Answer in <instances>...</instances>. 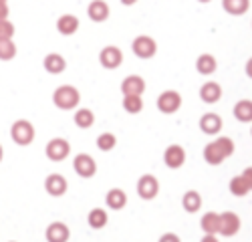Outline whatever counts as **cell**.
Listing matches in <instances>:
<instances>
[{
	"instance_id": "obj_25",
	"label": "cell",
	"mask_w": 252,
	"mask_h": 242,
	"mask_svg": "<svg viewBox=\"0 0 252 242\" xmlns=\"http://www.w3.org/2000/svg\"><path fill=\"white\" fill-rule=\"evenodd\" d=\"M222 8L232 16H242L250 8V0H222Z\"/></svg>"
},
{
	"instance_id": "obj_19",
	"label": "cell",
	"mask_w": 252,
	"mask_h": 242,
	"mask_svg": "<svg viewBox=\"0 0 252 242\" xmlns=\"http://www.w3.org/2000/svg\"><path fill=\"white\" fill-rule=\"evenodd\" d=\"M218 69V60L214 59V55H210V53H204L196 59V71L200 75H214Z\"/></svg>"
},
{
	"instance_id": "obj_43",
	"label": "cell",
	"mask_w": 252,
	"mask_h": 242,
	"mask_svg": "<svg viewBox=\"0 0 252 242\" xmlns=\"http://www.w3.org/2000/svg\"><path fill=\"white\" fill-rule=\"evenodd\" d=\"M250 135H252V129H250Z\"/></svg>"
},
{
	"instance_id": "obj_41",
	"label": "cell",
	"mask_w": 252,
	"mask_h": 242,
	"mask_svg": "<svg viewBox=\"0 0 252 242\" xmlns=\"http://www.w3.org/2000/svg\"><path fill=\"white\" fill-rule=\"evenodd\" d=\"M198 2H202V4H208V2H212V0H198Z\"/></svg>"
},
{
	"instance_id": "obj_39",
	"label": "cell",
	"mask_w": 252,
	"mask_h": 242,
	"mask_svg": "<svg viewBox=\"0 0 252 242\" xmlns=\"http://www.w3.org/2000/svg\"><path fill=\"white\" fill-rule=\"evenodd\" d=\"M135 2H137V0H121V4H125V6H131Z\"/></svg>"
},
{
	"instance_id": "obj_30",
	"label": "cell",
	"mask_w": 252,
	"mask_h": 242,
	"mask_svg": "<svg viewBox=\"0 0 252 242\" xmlns=\"http://www.w3.org/2000/svg\"><path fill=\"white\" fill-rule=\"evenodd\" d=\"M16 57V45L12 38H0V60H12Z\"/></svg>"
},
{
	"instance_id": "obj_5",
	"label": "cell",
	"mask_w": 252,
	"mask_h": 242,
	"mask_svg": "<svg viewBox=\"0 0 252 242\" xmlns=\"http://www.w3.org/2000/svg\"><path fill=\"white\" fill-rule=\"evenodd\" d=\"M99 63H101L103 69H107V71L117 69V67L123 63V53H121V49L115 47V45L103 47L101 53H99Z\"/></svg>"
},
{
	"instance_id": "obj_7",
	"label": "cell",
	"mask_w": 252,
	"mask_h": 242,
	"mask_svg": "<svg viewBox=\"0 0 252 242\" xmlns=\"http://www.w3.org/2000/svg\"><path fill=\"white\" fill-rule=\"evenodd\" d=\"M159 194V182L152 174H143L137 180V196L143 200H154Z\"/></svg>"
},
{
	"instance_id": "obj_12",
	"label": "cell",
	"mask_w": 252,
	"mask_h": 242,
	"mask_svg": "<svg viewBox=\"0 0 252 242\" xmlns=\"http://www.w3.org/2000/svg\"><path fill=\"white\" fill-rule=\"evenodd\" d=\"M224 125V119L218 115V113H204L200 117V129L206 133V135H218L220 129Z\"/></svg>"
},
{
	"instance_id": "obj_14",
	"label": "cell",
	"mask_w": 252,
	"mask_h": 242,
	"mask_svg": "<svg viewBox=\"0 0 252 242\" xmlns=\"http://www.w3.org/2000/svg\"><path fill=\"white\" fill-rule=\"evenodd\" d=\"M87 14H89V18L93 20V23H103V20L109 18L111 8L105 0H91L89 6H87Z\"/></svg>"
},
{
	"instance_id": "obj_44",
	"label": "cell",
	"mask_w": 252,
	"mask_h": 242,
	"mask_svg": "<svg viewBox=\"0 0 252 242\" xmlns=\"http://www.w3.org/2000/svg\"><path fill=\"white\" fill-rule=\"evenodd\" d=\"M12 242H14V240H12Z\"/></svg>"
},
{
	"instance_id": "obj_13",
	"label": "cell",
	"mask_w": 252,
	"mask_h": 242,
	"mask_svg": "<svg viewBox=\"0 0 252 242\" xmlns=\"http://www.w3.org/2000/svg\"><path fill=\"white\" fill-rule=\"evenodd\" d=\"M45 238H47V242H69L71 230L65 222H53V224L47 226Z\"/></svg>"
},
{
	"instance_id": "obj_38",
	"label": "cell",
	"mask_w": 252,
	"mask_h": 242,
	"mask_svg": "<svg viewBox=\"0 0 252 242\" xmlns=\"http://www.w3.org/2000/svg\"><path fill=\"white\" fill-rule=\"evenodd\" d=\"M200 242H218V238H216L214 234H206V236H204Z\"/></svg>"
},
{
	"instance_id": "obj_23",
	"label": "cell",
	"mask_w": 252,
	"mask_h": 242,
	"mask_svg": "<svg viewBox=\"0 0 252 242\" xmlns=\"http://www.w3.org/2000/svg\"><path fill=\"white\" fill-rule=\"evenodd\" d=\"M200 228L204 230V234H218L220 232V214L206 212L200 220Z\"/></svg>"
},
{
	"instance_id": "obj_1",
	"label": "cell",
	"mask_w": 252,
	"mask_h": 242,
	"mask_svg": "<svg viewBox=\"0 0 252 242\" xmlns=\"http://www.w3.org/2000/svg\"><path fill=\"white\" fill-rule=\"evenodd\" d=\"M53 103H55V107H59L63 111L75 109L81 103V93L73 85H61L53 93Z\"/></svg>"
},
{
	"instance_id": "obj_40",
	"label": "cell",
	"mask_w": 252,
	"mask_h": 242,
	"mask_svg": "<svg viewBox=\"0 0 252 242\" xmlns=\"http://www.w3.org/2000/svg\"><path fill=\"white\" fill-rule=\"evenodd\" d=\"M2 155H4V150H2V146H0V161H2Z\"/></svg>"
},
{
	"instance_id": "obj_10",
	"label": "cell",
	"mask_w": 252,
	"mask_h": 242,
	"mask_svg": "<svg viewBox=\"0 0 252 242\" xmlns=\"http://www.w3.org/2000/svg\"><path fill=\"white\" fill-rule=\"evenodd\" d=\"M242 226V222H240V216L236 212H222L220 214V234L222 236H234L238 234Z\"/></svg>"
},
{
	"instance_id": "obj_6",
	"label": "cell",
	"mask_w": 252,
	"mask_h": 242,
	"mask_svg": "<svg viewBox=\"0 0 252 242\" xmlns=\"http://www.w3.org/2000/svg\"><path fill=\"white\" fill-rule=\"evenodd\" d=\"M182 107V95L178 91H172V89H167L163 93H159L158 97V109L165 115H172L176 113L178 109Z\"/></svg>"
},
{
	"instance_id": "obj_18",
	"label": "cell",
	"mask_w": 252,
	"mask_h": 242,
	"mask_svg": "<svg viewBox=\"0 0 252 242\" xmlns=\"http://www.w3.org/2000/svg\"><path fill=\"white\" fill-rule=\"evenodd\" d=\"M79 25L81 23H79V18L75 14H63V16L57 18V30L61 34H65V36L75 34L79 30Z\"/></svg>"
},
{
	"instance_id": "obj_27",
	"label": "cell",
	"mask_w": 252,
	"mask_h": 242,
	"mask_svg": "<svg viewBox=\"0 0 252 242\" xmlns=\"http://www.w3.org/2000/svg\"><path fill=\"white\" fill-rule=\"evenodd\" d=\"M73 121H75L77 127L87 129V127H91L95 123V113L91 109H87V107H81V109L75 111V119Z\"/></svg>"
},
{
	"instance_id": "obj_28",
	"label": "cell",
	"mask_w": 252,
	"mask_h": 242,
	"mask_svg": "<svg viewBox=\"0 0 252 242\" xmlns=\"http://www.w3.org/2000/svg\"><path fill=\"white\" fill-rule=\"evenodd\" d=\"M123 109L127 113H139L143 109L141 95H123Z\"/></svg>"
},
{
	"instance_id": "obj_34",
	"label": "cell",
	"mask_w": 252,
	"mask_h": 242,
	"mask_svg": "<svg viewBox=\"0 0 252 242\" xmlns=\"http://www.w3.org/2000/svg\"><path fill=\"white\" fill-rule=\"evenodd\" d=\"M158 242H182L180 240V236L178 234H174V232H165V234H161L159 236V240Z\"/></svg>"
},
{
	"instance_id": "obj_29",
	"label": "cell",
	"mask_w": 252,
	"mask_h": 242,
	"mask_svg": "<svg viewBox=\"0 0 252 242\" xmlns=\"http://www.w3.org/2000/svg\"><path fill=\"white\" fill-rule=\"evenodd\" d=\"M248 192H250V188L246 186V182H244L242 176H234L232 180H230V194H232V196L244 198Z\"/></svg>"
},
{
	"instance_id": "obj_33",
	"label": "cell",
	"mask_w": 252,
	"mask_h": 242,
	"mask_svg": "<svg viewBox=\"0 0 252 242\" xmlns=\"http://www.w3.org/2000/svg\"><path fill=\"white\" fill-rule=\"evenodd\" d=\"M14 32H16V29H14V25L10 23L8 18L6 20H0V38H12Z\"/></svg>"
},
{
	"instance_id": "obj_17",
	"label": "cell",
	"mask_w": 252,
	"mask_h": 242,
	"mask_svg": "<svg viewBox=\"0 0 252 242\" xmlns=\"http://www.w3.org/2000/svg\"><path fill=\"white\" fill-rule=\"evenodd\" d=\"M43 67L51 75H61L63 71L67 69V60H65V57L59 55V53H49L45 57V60H43Z\"/></svg>"
},
{
	"instance_id": "obj_11",
	"label": "cell",
	"mask_w": 252,
	"mask_h": 242,
	"mask_svg": "<svg viewBox=\"0 0 252 242\" xmlns=\"http://www.w3.org/2000/svg\"><path fill=\"white\" fill-rule=\"evenodd\" d=\"M67 188H69L67 178L61 176V174H51V176H47V180H45V190H47L49 196L61 198V196H65Z\"/></svg>"
},
{
	"instance_id": "obj_42",
	"label": "cell",
	"mask_w": 252,
	"mask_h": 242,
	"mask_svg": "<svg viewBox=\"0 0 252 242\" xmlns=\"http://www.w3.org/2000/svg\"><path fill=\"white\" fill-rule=\"evenodd\" d=\"M2 2H4V4H8V0H0V4H2Z\"/></svg>"
},
{
	"instance_id": "obj_21",
	"label": "cell",
	"mask_w": 252,
	"mask_h": 242,
	"mask_svg": "<svg viewBox=\"0 0 252 242\" xmlns=\"http://www.w3.org/2000/svg\"><path fill=\"white\" fill-rule=\"evenodd\" d=\"M182 208H184L188 214H196V212L202 208V196H200V192L188 190V192L182 196Z\"/></svg>"
},
{
	"instance_id": "obj_36",
	"label": "cell",
	"mask_w": 252,
	"mask_h": 242,
	"mask_svg": "<svg viewBox=\"0 0 252 242\" xmlns=\"http://www.w3.org/2000/svg\"><path fill=\"white\" fill-rule=\"evenodd\" d=\"M8 12H10V8H8V4H0V20H6L8 18Z\"/></svg>"
},
{
	"instance_id": "obj_3",
	"label": "cell",
	"mask_w": 252,
	"mask_h": 242,
	"mask_svg": "<svg viewBox=\"0 0 252 242\" xmlns=\"http://www.w3.org/2000/svg\"><path fill=\"white\" fill-rule=\"evenodd\" d=\"M45 153L51 161H63V159H67L69 153H71V144L65 137H53L45 148Z\"/></svg>"
},
{
	"instance_id": "obj_35",
	"label": "cell",
	"mask_w": 252,
	"mask_h": 242,
	"mask_svg": "<svg viewBox=\"0 0 252 242\" xmlns=\"http://www.w3.org/2000/svg\"><path fill=\"white\" fill-rule=\"evenodd\" d=\"M240 176L244 178V182H246V186H248V188L252 190V166H250V168H246V170H244V172H242Z\"/></svg>"
},
{
	"instance_id": "obj_8",
	"label": "cell",
	"mask_w": 252,
	"mask_h": 242,
	"mask_svg": "<svg viewBox=\"0 0 252 242\" xmlns=\"http://www.w3.org/2000/svg\"><path fill=\"white\" fill-rule=\"evenodd\" d=\"M73 170L81 178H93L97 174V164L89 153H77L75 161H73Z\"/></svg>"
},
{
	"instance_id": "obj_26",
	"label": "cell",
	"mask_w": 252,
	"mask_h": 242,
	"mask_svg": "<svg viewBox=\"0 0 252 242\" xmlns=\"http://www.w3.org/2000/svg\"><path fill=\"white\" fill-rule=\"evenodd\" d=\"M107 220H109V216H107V212H105L103 208H93L89 212V216H87V222H89V226L93 230L105 228V226H107Z\"/></svg>"
},
{
	"instance_id": "obj_9",
	"label": "cell",
	"mask_w": 252,
	"mask_h": 242,
	"mask_svg": "<svg viewBox=\"0 0 252 242\" xmlns=\"http://www.w3.org/2000/svg\"><path fill=\"white\" fill-rule=\"evenodd\" d=\"M163 164L170 170H180L186 164V150L178 144L167 146L165 151H163Z\"/></svg>"
},
{
	"instance_id": "obj_16",
	"label": "cell",
	"mask_w": 252,
	"mask_h": 242,
	"mask_svg": "<svg viewBox=\"0 0 252 242\" xmlns=\"http://www.w3.org/2000/svg\"><path fill=\"white\" fill-rule=\"evenodd\" d=\"M200 99L204 101V103H216V101L222 99V87L220 83H216V81H208V83H204L200 87Z\"/></svg>"
},
{
	"instance_id": "obj_31",
	"label": "cell",
	"mask_w": 252,
	"mask_h": 242,
	"mask_svg": "<svg viewBox=\"0 0 252 242\" xmlns=\"http://www.w3.org/2000/svg\"><path fill=\"white\" fill-rule=\"evenodd\" d=\"M115 146H117V137L113 135V133H101L99 137H97V148L101 150V151H111V150H115Z\"/></svg>"
},
{
	"instance_id": "obj_2",
	"label": "cell",
	"mask_w": 252,
	"mask_h": 242,
	"mask_svg": "<svg viewBox=\"0 0 252 242\" xmlns=\"http://www.w3.org/2000/svg\"><path fill=\"white\" fill-rule=\"evenodd\" d=\"M10 137L18 146H31L34 141V125L27 119H16L10 127Z\"/></svg>"
},
{
	"instance_id": "obj_37",
	"label": "cell",
	"mask_w": 252,
	"mask_h": 242,
	"mask_svg": "<svg viewBox=\"0 0 252 242\" xmlns=\"http://www.w3.org/2000/svg\"><path fill=\"white\" fill-rule=\"evenodd\" d=\"M244 71H246V75L252 79V57L246 60V67H244Z\"/></svg>"
},
{
	"instance_id": "obj_22",
	"label": "cell",
	"mask_w": 252,
	"mask_h": 242,
	"mask_svg": "<svg viewBox=\"0 0 252 242\" xmlns=\"http://www.w3.org/2000/svg\"><path fill=\"white\" fill-rule=\"evenodd\" d=\"M202 153H204V159L208 161L210 166H220L222 161L226 159V155L222 153V150L218 148V144H216V141H210V144H206Z\"/></svg>"
},
{
	"instance_id": "obj_32",
	"label": "cell",
	"mask_w": 252,
	"mask_h": 242,
	"mask_svg": "<svg viewBox=\"0 0 252 242\" xmlns=\"http://www.w3.org/2000/svg\"><path fill=\"white\" fill-rule=\"evenodd\" d=\"M214 141L218 144V148L222 150V153H224L226 157H230V155L234 153V141L230 139V137H216Z\"/></svg>"
},
{
	"instance_id": "obj_4",
	"label": "cell",
	"mask_w": 252,
	"mask_h": 242,
	"mask_svg": "<svg viewBox=\"0 0 252 242\" xmlns=\"http://www.w3.org/2000/svg\"><path fill=\"white\" fill-rule=\"evenodd\" d=\"M131 51L139 59H152L158 53V43H156L152 36H148V34H139V36L133 38Z\"/></svg>"
},
{
	"instance_id": "obj_15",
	"label": "cell",
	"mask_w": 252,
	"mask_h": 242,
	"mask_svg": "<svg viewBox=\"0 0 252 242\" xmlns=\"http://www.w3.org/2000/svg\"><path fill=\"white\" fill-rule=\"evenodd\" d=\"M145 81L139 75H129L121 81V93L123 95H143Z\"/></svg>"
},
{
	"instance_id": "obj_20",
	"label": "cell",
	"mask_w": 252,
	"mask_h": 242,
	"mask_svg": "<svg viewBox=\"0 0 252 242\" xmlns=\"http://www.w3.org/2000/svg\"><path fill=\"white\" fill-rule=\"evenodd\" d=\"M105 204H107V208H111V210H121V208H125V204H127V194H125L121 188H111L107 192V196H105Z\"/></svg>"
},
{
	"instance_id": "obj_24",
	"label": "cell",
	"mask_w": 252,
	"mask_h": 242,
	"mask_svg": "<svg viewBox=\"0 0 252 242\" xmlns=\"http://www.w3.org/2000/svg\"><path fill=\"white\" fill-rule=\"evenodd\" d=\"M232 113L240 123H252V99H240L234 105Z\"/></svg>"
}]
</instances>
